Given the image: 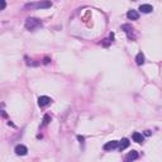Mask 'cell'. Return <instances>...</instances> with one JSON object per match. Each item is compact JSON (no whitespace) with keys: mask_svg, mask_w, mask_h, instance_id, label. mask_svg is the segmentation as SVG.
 I'll return each mask as SVG.
<instances>
[{"mask_svg":"<svg viewBox=\"0 0 162 162\" xmlns=\"http://www.w3.org/2000/svg\"><path fill=\"white\" fill-rule=\"evenodd\" d=\"M79 141H80V142H82V141H84V137H81V135H79Z\"/></svg>","mask_w":162,"mask_h":162,"instance_id":"obj_14","label":"cell"},{"mask_svg":"<svg viewBox=\"0 0 162 162\" xmlns=\"http://www.w3.org/2000/svg\"><path fill=\"white\" fill-rule=\"evenodd\" d=\"M139 10L142 11V13H151V11L153 10V8H152V5H149V4H142L139 7Z\"/></svg>","mask_w":162,"mask_h":162,"instance_id":"obj_7","label":"cell"},{"mask_svg":"<svg viewBox=\"0 0 162 162\" xmlns=\"http://www.w3.org/2000/svg\"><path fill=\"white\" fill-rule=\"evenodd\" d=\"M4 8H5V1H3V4H1V10L4 9Z\"/></svg>","mask_w":162,"mask_h":162,"instance_id":"obj_16","label":"cell"},{"mask_svg":"<svg viewBox=\"0 0 162 162\" xmlns=\"http://www.w3.org/2000/svg\"><path fill=\"white\" fill-rule=\"evenodd\" d=\"M49 120H51V117H49V115H47V114H46L45 118H43V124H48V123H49Z\"/></svg>","mask_w":162,"mask_h":162,"instance_id":"obj_13","label":"cell"},{"mask_svg":"<svg viewBox=\"0 0 162 162\" xmlns=\"http://www.w3.org/2000/svg\"><path fill=\"white\" fill-rule=\"evenodd\" d=\"M122 29H123L124 32H127V33H129L131 31H133L132 25H129V24H124V25H122Z\"/></svg>","mask_w":162,"mask_h":162,"instance_id":"obj_12","label":"cell"},{"mask_svg":"<svg viewBox=\"0 0 162 162\" xmlns=\"http://www.w3.org/2000/svg\"><path fill=\"white\" fill-rule=\"evenodd\" d=\"M135 62H137V65H143L144 63V56L142 52H139V53L137 55V57H135Z\"/></svg>","mask_w":162,"mask_h":162,"instance_id":"obj_11","label":"cell"},{"mask_svg":"<svg viewBox=\"0 0 162 162\" xmlns=\"http://www.w3.org/2000/svg\"><path fill=\"white\" fill-rule=\"evenodd\" d=\"M51 101L52 100L49 99L48 96H41V98L38 99V105H39V107H46V105H48Z\"/></svg>","mask_w":162,"mask_h":162,"instance_id":"obj_5","label":"cell"},{"mask_svg":"<svg viewBox=\"0 0 162 162\" xmlns=\"http://www.w3.org/2000/svg\"><path fill=\"white\" fill-rule=\"evenodd\" d=\"M27 152H28V149H27V147H25V146L19 144V146L15 147V153L18 156H25V155H27Z\"/></svg>","mask_w":162,"mask_h":162,"instance_id":"obj_4","label":"cell"},{"mask_svg":"<svg viewBox=\"0 0 162 162\" xmlns=\"http://www.w3.org/2000/svg\"><path fill=\"white\" fill-rule=\"evenodd\" d=\"M52 3L51 1H43V3H31L27 4L25 8H51Z\"/></svg>","mask_w":162,"mask_h":162,"instance_id":"obj_2","label":"cell"},{"mask_svg":"<svg viewBox=\"0 0 162 162\" xmlns=\"http://www.w3.org/2000/svg\"><path fill=\"white\" fill-rule=\"evenodd\" d=\"M127 17H128V19L137 20L138 18H139V14H138V11H135V10H129L128 14H127Z\"/></svg>","mask_w":162,"mask_h":162,"instance_id":"obj_9","label":"cell"},{"mask_svg":"<svg viewBox=\"0 0 162 162\" xmlns=\"http://www.w3.org/2000/svg\"><path fill=\"white\" fill-rule=\"evenodd\" d=\"M128 146H129V139H127V138H123L122 142L119 143V149H120V151H123V149H125Z\"/></svg>","mask_w":162,"mask_h":162,"instance_id":"obj_10","label":"cell"},{"mask_svg":"<svg viewBox=\"0 0 162 162\" xmlns=\"http://www.w3.org/2000/svg\"><path fill=\"white\" fill-rule=\"evenodd\" d=\"M143 139H144V137H143L142 133H138V132H134V133H133V141H134V142L142 143Z\"/></svg>","mask_w":162,"mask_h":162,"instance_id":"obj_8","label":"cell"},{"mask_svg":"<svg viewBox=\"0 0 162 162\" xmlns=\"http://www.w3.org/2000/svg\"><path fill=\"white\" fill-rule=\"evenodd\" d=\"M149 134H151V132H149V131H146V132H144V135H149Z\"/></svg>","mask_w":162,"mask_h":162,"instance_id":"obj_15","label":"cell"},{"mask_svg":"<svg viewBox=\"0 0 162 162\" xmlns=\"http://www.w3.org/2000/svg\"><path fill=\"white\" fill-rule=\"evenodd\" d=\"M41 27V22L38 19H34V18H28L27 22H25V28L28 31H34L36 28Z\"/></svg>","mask_w":162,"mask_h":162,"instance_id":"obj_1","label":"cell"},{"mask_svg":"<svg viewBox=\"0 0 162 162\" xmlns=\"http://www.w3.org/2000/svg\"><path fill=\"white\" fill-rule=\"evenodd\" d=\"M137 158H138V153L135 152V151H132V152H129L128 155H127V157H125V162H132V161L137 160Z\"/></svg>","mask_w":162,"mask_h":162,"instance_id":"obj_6","label":"cell"},{"mask_svg":"<svg viewBox=\"0 0 162 162\" xmlns=\"http://www.w3.org/2000/svg\"><path fill=\"white\" fill-rule=\"evenodd\" d=\"M117 147H119V142H118V141H111V142H108L104 144L105 151H110V149H114V148H117Z\"/></svg>","mask_w":162,"mask_h":162,"instance_id":"obj_3","label":"cell"}]
</instances>
